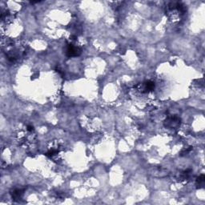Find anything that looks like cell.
Listing matches in <instances>:
<instances>
[{
    "mask_svg": "<svg viewBox=\"0 0 205 205\" xmlns=\"http://www.w3.org/2000/svg\"><path fill=\"white\" fill-rule=\"evenodd\" d=\"M186 14V7L180 2H171L166 7V15L172 20L181 19Z\"/></svg>",
    "mask_w": 205,
    "mask_h": 205,
    "instance_id": "1",
    "label": "cell"
},
{
    "mask_svg": "<svg viewBox=\"0 0 205 205\" xmlns=\"http://www.w3.org/2000/svg\"><path fill=\"white\" fill-rule=\"evenodd\" d=\"M164 126L169 129H177L181 124V119L177 116L172 115L168 116L167 119L164 120Z\"/></svg>",
    "mask_w": 205,
    "mask_h": 205,
    "instance_id": "2",
    "label": "cell"
},
{
    "mask_svg": "<svg viewBox=\"0 0 205 205\" xmlns=\"http://www.w3.org/2000/svg\"><path fill=\"white\" fill-rule=\"evenodd\" d=\"M155 83L151 80H147L144 81V83H142L138 84L136 88H138V90H140L142 93H148V92H151L153 90L155 89Z\"/></svg>",
    "mask_w": 205,
    "mask_h": 205,
    "instance_id": "3",
    "label": "cell"
},
{
    "mask_svg": "<svg viewBox=\"0 0 205 205\" xmlns=\"http://www.w3.org/2000/svg\"><path fill=\"white\" fill-rule=\"evenodd\" d=\"M81 53H82V50L80 47L74 46L73 44H68L66 48V55L69 58L79 56Z\"/></svg>",
    "mask_w": 205,
    "mask_h": 205,
    "instance_id": "4",
    "label": "cell"
},
{
    "mask_svg": "<svg viewBox=\"0 0 205 205\" xmlns=\"http://www.w3.org/2000/svg\"><path fill=\"white\" fill-rule=\"evenodd\" d=\"M24 188H15L11 192V196L12 200H19L22 199V196L24 194Z\"/></svg>",
    "mask_w": 205,
    "mask_h": 205,
    "instance_id": "5",
    "label": "cell"
},
{
    "mask_svg": "<svg viewBox=\"0 0 205 205\" xmlns=\"http://www.w3.org/2000/svg\"><path fill=\"white\" fill-rule=\"evenodd\" d=\"M204 184H205V175H203V174H202V175H200L199 177L196 178V188H203V186H204Z\"/></svg>",
    "mask_w": 205,
    "mask_h": 205,
    "instance_id": "6",
    "label": "cell"
},
{
    "mask_svg": "<svg viewBox=\"0 0 205 205\" xmlns=\"http://www.w3.org/2000/svg\"><path fill=\"white\" fill-rule=\"evenodd\" d=\"M192 174V171L191 169H187L184 171L180 175V179L181 180H188L191 178Z\"/></svg>",
    "mask_w": 205,
    "mask_h": 205,
    "instance_id": "7",
    "label": "cell"
},
{
    "mask_svg": "<svg viewBox=\"0 0 205 205\" xmlns=\"http://www.w3.org/2000/svg\"><path fill=\"white\" fill-rule=\"evenodd\" d=\"M58 153V150H55V149H51L49 151H47V153H46V155L48 157H52L54 156L55 155H56Z\"/></svg>",
    "mask_w": 205,
    "mask_h": 205,
    "instance_id": "8",
    "label": "cell"
},
{
    "mask_svg": "<svg viewBox=\"0 0 205 205\" xmlns=\"http://www.w3.org/2000/svg\"><path fill=\"white\" fill-rule=\"evenodd\" d=\"M192 147H190V148H188V149L184 150V151H181L180 155H187V154H188V152H190V151H192Z\"/></svg>",
    "mask_w": 205,
    "mask_h": 205,
    "instance_id": "9",
    "label": "cell"
},
{
    "mask_svg": "<svg viewBox=\"0 0 205 205\" xmlns=\"http://www.w3.org/2000/svg\"><path fill=\"white\" fill-rule=\"evenodd\" d=\"M27 131H34V127H33V126H31V125H28V126H27Z\"/></svg>",
    "mask_w": 205,
    "mask_h": 205,
    "instance_id": "10",
    "label": "cell"
}]
</instances>
